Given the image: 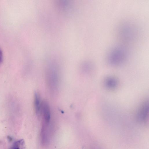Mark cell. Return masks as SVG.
<instances>
[{
  "label": "cell",
  "mask_w": 149,
  "mask_h": 149,
  "mask_svg": "<svg viewBox=\"0 0 149 149\" xmlns=\"http://www.w3.org/2000/svg\"><path fill=\"white\" fill-rule=\"evenodd\" d=\"M42 120V125H49L50 120V110L49 105L45 101L42 102L40 114Z\"/></svg>",
  "instance_id": "obj_1"
},
{
  "label": "cell",
  "mask_w": 149,
  "mask_h": 149,
  "mask_svg": "<svg viewBox=\"0 0 149 149\" xmlns=\"http://www.w3.org/2000/svg\"><path fill=\"white\" fill-rule=\"evenodd\" d=\"M148 113V103H144L139 110L137 115V120L140 122H143L146 119Z\"/></svg>",
  "instance_id": "obj_2"
},
{
  "label": "cell",
  "mask_w": 149,
  "mask_h": 149,
  "mask_svg": "<svg viewBox=\"0 0 149 149\" xmlns=\"http://www.w3.org/2000/svg\"><path fill=\"white\" fill-rule=\"evenodd\" d=\"M42 102L40 94L38 93H35L34 95V104L35 111L37 115H40Z\"/></svg>",
  "instance_id": "obj_3"
},
{
  "label": "cell",
  "mask_w": 149,
  "mask_h": 149,
  "mask_svg": "<svg viewBox=\"0 0 149 149\" xmlns=\"http://www.w3.org/2000/svg\"><path fill=\"white\" fill-rule=\"evenodd\" d=\"M117 81L113 77H109L107 79L105 82L106 86L109 89H113L115 88L117 85Z\"/></svg>",
  "instance_id": "obj_4"
},
{
  "label": "cell",
  "mask_w": 149,
  "mask_h": 149,
  "mask_svg": "<svg viewBox=\"0 0 149 149\" xmlns=\"http://www.w3.org/2000/svg\"><path fill=\"white\" fill-rule=\"evenodd\" d=\"M24 141L23 140L21 139L14 143L10 149H24Z\"/></svg>",
  "instance_id": "obj_5"
},
{
  "label": "cell",
  "mask_w": 149,
  "mask_h": 149,
  "mask_svg": "<svg viewBox=\"0 0 149 149\" xmlns=\"http://www.w3.org/2000/svg\"><path fill=\"white\" fill-rule=\"evenodd\" d=\"M3 59V54L2 51L0 49V63L2 62Z\"/></svg>",
  "instance_id": "obj_6"
}]
</instances>
